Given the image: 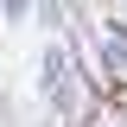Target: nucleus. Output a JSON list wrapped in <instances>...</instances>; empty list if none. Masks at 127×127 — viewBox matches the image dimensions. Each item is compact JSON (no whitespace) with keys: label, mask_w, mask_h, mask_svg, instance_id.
I'll return each mask as SVG.
<instances>
[{"label":"nucleus","mask_w":127,"mask_h":127,"mask_svg":"<svg viewBox=\"0 0 127 127\" xmlns=\"http://www.w3.org/2000/svg\"><path fill=\"white\" fill-rule=\"evenodd\" d=\"M0 13H6V19H13V26H19V19L32 13V0H0Z\"/></svg>","instance_id":"nucleus-1"}]
</instances>
